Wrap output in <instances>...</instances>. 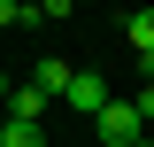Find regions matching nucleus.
<instances>
[{"instance_id":"nucleus-2","label":"nucleus","mask_w":154,"mask_h":147,"mask_svg":"<svg viewBox=\"0 0 154 147\" xmlns=\"http://www.w3.org/2000/svg\"><path fill=\"white\" fill-rule=\"evenodd\" d=\"M62 101H69L77 116H100V109H108V101H116V93H108V77H100V70H77V77H69V93H62Z\"/></svg>"},{"instance_id":"nucleus-3","label":"nucleus","mask_w":154,"mask_h":147,"mask_svg":"<svg viewBox=\"0 0 154 147\" xmlns=\"http://www.w3.org/2000/svg\"><path fill=\"white\" fill-rule=\"evenodd\" d=\"M8 116H16V124H38V116H46V93H38V85H16V93H8Z\"/></svg>"},{"instance_id":"nucleus-6","label":"nucleus","mask_w":154,"mask_h":147,"mask_svg":"<svg viewBox=\"0 0 154 147\" xmlns=\"http://www.w3.org/2000/svg\"><path fill=\"white\" fill-rule=\"evenodd\" d=\"M0 147H46L38 124H16V116H0Z\"/></svg>"},{"instance_id":"nucleus-4","label":"nucleus","mask_w":154,"mask_h":147,"mask_svg":"<svg viewBox=\"0 0 154 147\" xmlns=\"http://www.w3.org/2000/svg\"><path fill=\"white\" fill-rule=\"evenodd\" d=\"M123 39H131V54H154V8H131L123 16Z\"/></svg>"},{"instance_id":"nucleus-5","label":"nucleus","mask_w":154,"mask_h":147,"mask_svg":"<svg viewBox=\"0 0 154 147\" xmlns=\"http://www.w3.org/2000/svg\"><path fill=\"white\" fill-rule=\"evenodd\" d=\"M69 77H77L69 62H38V77H31V85L46 93V101H62V93H69Z\"/></svg>"},{"instance_id":"nucleus-10","label":"nucleus","mask_w":154,"mask_h":147,"mask_svg":"<svg viewBox=\"0 0 154 147\" xmlns=\"http://www.w3.org/2000/svg\"><path fill=\"white\" fill-rule=\"evenodd\" d=\"M139 147H154V139H139Z\"/></svg>"},{"instance_id":"nucleus-9","label":"nucleus","mask_w":154,"mask_h":147,"mask_svg":"<svg viewBox=\"0 0 154 147\" xmlns=\"http://www.w3.org/2000/svg\"><path fill=\"white\" fill-rule=\"evenodd\" d=\"M139 85H154V54H139Z\"/></svg>"},{"instance_id":"nucleus-8","label":"nucleus","mask_w":154,"mask_h":147,"mask_svg":"<svg viewBox=\"0 0 154 147\" xmlns=\"http://www.w3.org/2000/svg\"><path fill=\"white\" fill-rule=\"evenodd\" d=\"M131 109H139V124H154V85H139V93H131Z\"/></svg>"},{"instance_id":"nucleus-7","label":"nucleus","mask_w":154,"mask_h":147,"mask_svg":"<svg viewBox=\"0 0 154 147\" xmlns=\"http://www.w3.org/2000/svg\"><path fill=\"white\" fill-rule=\"evenodd\" d=\"M8 23H46V16H38V8H16V0H0V31H8Z\"/></svg>"},{"instance_id":"nucleus-1","label":"nucleus","mask_w":154,"mask_h":147,"mask_svg":"<svg viewBox=\"0 0 154 147\" xmlns=\"http://www.w3.org/2000/svg\"><path fill=\"white\" fill-rule=\"evenodd\" d=\"M93 132H100L108 147H139V139H146V124H139V109H131V101H108V109L93 116Z\"/></svg>"}]
</instances>
